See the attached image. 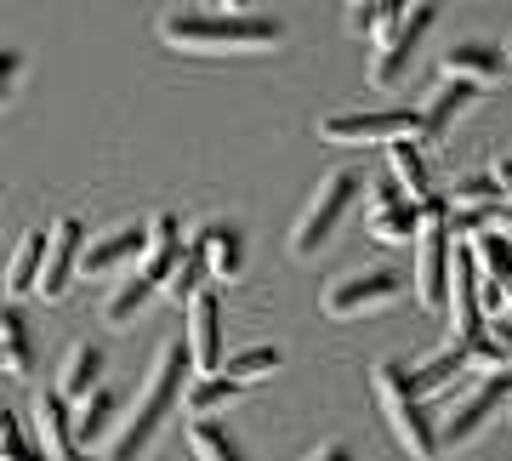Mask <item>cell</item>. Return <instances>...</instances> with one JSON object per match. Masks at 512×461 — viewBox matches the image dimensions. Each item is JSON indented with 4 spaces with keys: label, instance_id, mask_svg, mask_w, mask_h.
Instances as JSON below:
<instances>
[{
    "label": "cell",
    "instance_id": "cell-37",
    "mask_svg": "<svg viewBox=\"0 0 512 461\" xmlns=\"http://www.w3.org/2000/svg\"><path fill=\"white\" fill-rule=\"evenodd\" d=\"M490 228H495V234H501V240L512 245V211H495V217H490Z\"/></svg>",
    "mask_w": 512,
    "mask_h": 461
},
{
    "label": "cell",
    "instance_id": "cell-32",
    "mask_svg": "<svg viewBox=\"0 0 512 461\" xmlns=\"http://www.w3.org/2000/svg\"><path fill=\"white\" fill-rule=\"evenodd\" d=\"M29 456H35V450L23 439V422L12 410H0V461H29Z\"/></svg>",
    "mask_w": 512,
    "mask_h": 461
},
{
    "label": "cell",
    "instance_id": "cell-38",
    "mask_svg": "<svg viewBox=\"0 0 512 461\" xmlns=\"http://www.w3.org/2000/svg\"><path fill=\"white\" fill-rule=\"evenodd\" d=\"M222 6H228V12H245V0H222Z\"/></svg>",
    "mask_w": 512,
    "mask_h": 461
},
{
    "label": "cell",
    "instance_id": "cell-16",
    "mask_svg": "<svg viewBox=\"0 0 512 461\" xmlns=\"http://www.w3.org/2000/svg\"><path fill=\"white\" fill-rule=\"evenodd\" d=\"M194 240H200L205 279H211V285H228V279L245 268V245H239V228H228V222H205Z\"/></svg>",
    "mask_w": 512,
    "mask_h": 461
},
{
    "label": "cell",
    "instance_id": "cell-17",
    "mask_svg": "<svg viewBox=\"0 0 512 461\" xmlns=\"http://www.w3.org/2000/svg\"><path fill=\"white\" fill-rule=\"evenodd\" d=\"M103 388V348L97 342H74L69 359H63V370H57V399L63 405H80V399H92V393Z\"/></svg>",
    "mask_w": 512,
    "mask_h": 461
},
{
    "label": "cell",
    "instance_id": "cell-19",
    "mask_svg": "<svg viewBox=\"0 0 512 461\" xmlns=\"http://www.w3.org/2000/svg\"><path fill=\"white\" fill-rule=\"evenodd\" d=\"M387 166H393V177H399V194L410 205H433L439 194H433V177H427V160H421V148L404 137V143H387Z\"/></svg>",
    "mask_w": 512,
    "mask_h": 461
},
{
    "label": "cell",
    "instance_id": "cell-2",
    "mask_svg": "<svg viewBox=\"0 0 512 461\" xmlns=\"http://www.w3.org/2000/svg\"><path fill=\"white\" fill-rule=\"evenodd\" d=\"M160 40L177 52H256L279 40V23L251 12H183L160 23Z\"/></svg>",
    "mask_w": 512,
    "mask_h": 461
},
{
    "label": "cell",
    "instance_id": "cell-27",
    "mask_svg": "<svg viewBox=\"0 0 512 461\" xmlns=\"http://www.w3.org/2000/svg\"><path fill=\"white\" fill-rule=\"evenodd\" d=\"M171 302H194V291H205V257H200V240H188L183 245V257H177V268L165 274L160 285Z\"/></svg>",
    "mask_w": 512,
    "mask_h": 461
},
{
    "label": "cell",
    "instance_id": "cell-13",
    "mask_svg": "<svg viewBox=\"0 0 512 461\" xmlns=\"http://www.w3.org/2000/svg\"><path fill=\"white\" fill-rule=\"evenodd\" d=\"M421 234V211L404 200L399 188H376V205H370V240L382 245H416Z\"/></svg>",
    "mask_w": 512,
    "mask_h": 461
},
{
    "label": "cell",
    "instance_id": "cell-11",
    "mask_svg": "<svg viewBox=\"0 0 512 461\" xmlns=\"http://www.w3.org/2000/svg\"><path fill=\"white\" fill-rule=\"evenodd\" d=\"M188 365L200 376H217L222 365V308H217V291H194L188 302Z\"/></svg>",
    "mask_w": 512,
    "mask_h": 461
},
{
    "label": "cell",
    "instance_id": "cell-20",
    "mask_svg": "<svg viewBox=\"0 0 512 461\" xmlns=\"http://www.w3.org/2000/svg\"><path fill=\"white\" fill-rule=\"evenodd\" d=\"M35 348H29V325L12 302H0V376H29Z\"/></svg>",
    "mask_w": 512,
    "mask_h": 461
},
{
    "label": "cell",
    "instance_id": "cell-25",
    "mask_svg": "<svg viewBox=\"0 0 512 461\" xmlns=\"http://www.w3.org/2000/svg\"><path fill=\"white\" fill-rule=\"evenodd\" d=\"M40 262H46V228H29L18 245V257H12V268H6V291L12 296H29L40 279Z\"/></svg>",
    "mask_w": 512,
    "mask_h": 461
},
{
    "label": "cell",
    "instance_id": "cell-29",
    "mask_svg": "<svg viewBox=\"0 0 512 461\" xmlns=\"http://www.w3.org/2000/svg\"><path fill=\"white\" fill-rule=\"evenodd\" d=\"M444 205H450V211H478V217L507 211V205H501V188H495V177H467V183H456Z\"/></svg>",
    "mask_w": 512,
    "mask_h": 461
},
{
    "label": "cell",
    "instance_id": "cell-24",
    "mask_svg": "<svg viewBox=\"0 0 512 461\" xmlns=\"http://www.w3.org/2000/svg\"><path fill=\"white\" fill-rule=\"evenodd\" d=\"M154 291H160V285H154V279H143L137 268H131V274L114 285V296L103 302V325H131V319L148 308V296H154Z\"/></svg>",
    "mask_w": 512,
    "mask_h": 461
},
{
    "label": "cell",
    "instance_id": "cell-31",
    "mask_svg": "<svg viewBox=\"0 0 512 461\" xmlns=\"http://www.w3.org/2000/svg\"><path fill=\"white\" fill-rule=\"evenodd\" d=\"M410 6H416V0H370V40L382 46V40L410 18Z\"/></svg>",
    "mask_w": 512,
    "mask_h": 461
},
{
    "label": "cell",
    "instance_id": "cell-12",
    "mask_svg": "<svg viewBox=\"0 0 512 461\" xmlns=\"http://www.w3.org/2000/svg\"><path fill=\"white\" fill-rule=\"evenodd\" d=\"M35 456L40 461H80L86 456L74 444V416L57 393H35Z\"/></svg>",
    "mask_w": 512,
    "mask_h": 461
},
{
    "label": "cell",
    "instance_id": "cell-14",
    "mask_svg": "<svg viewBox=\"0 0 512 461\" xmlns=\"http://www.w3.org/2000/svg\"><path fill=\"white\" fill-rule=\"evenodd\" d=\"M143 257V228L137 222H120V228H109L103 240H92L86 251H80V274L97 279V274H114V268H126V262Z\"/></svg>",
    "mask_w": 512,
    "mask_h": 461
},
{
    "label": "cell",
    "instance_id": "cell-21",
    "mask_svg": "<svg viewBox=\"0 0 512 461\" xmlns=\"http://www.w3.org/2000/svg\"><path fill=\"white\" fill-rule=\"evenodd\" d=\"M109 439H114V393L97 388L92 399H80V410H74V444L80 450H103Z\"/></svg>",
    "mask_w": 512,
    "mask_h": 461
},
{
    "label": "cell",
    "instance_id": "cell-26",
    "mask_svg": "<svg viewBox=\"0 0 512 461\" xmlns=\"http://www.w3.org/2000/svg\"><path fill=\"white\" fill-rule=\"evenodd\" d=\"M228 399H239V382H228V376H200V382H188L183 388V405L194 422H211Z\"/></svg>",
    "mask_w": 512,
    "mask_h": 461
},
{
    "label": "cell",
    "instance_id": "cell-22",
    "mask_svg": "<svg viewBox=\"0 0 512 461\" xmlns=\"http://www.w3.org/2000/svg\"><path fill=\"white\" fill-rule=\"evenodd\" d=\"M461 370H467V348H439L433 359H421L410 370V388H416V399H433V393H444L456 382Z\"/></svg>",
    "mask_w": 512,
    "mask_h": 461
},
{
    "label": "cell",
    "instance_id": "cell-3",
    "mask_svg": "<svg viewBox=\"0 0 512 461\" xmlns=\"http://www.w3.org/2000/svg\"><path fill=\"white\" fill-rule=\"evenodd\" d=\"M370 388H376V405H382L393 439L410 450V461H439V422L427 416V399H416L410 370L399 359H382V365H370Z\"/></svg>",
    "mask_w": 512,
    "mask_h": 461
},
{
    "label": "cell",
    "instance_id": "cell-18",
    "mask_svg": "<svg viewBox=\"0 0 512 461\" xmlns=\"http://www.w3.org/2000/svg\"><path fill=\"white\" fill-rule=\"evenodd\" d=\"M501 63L507 57L501 52H490V46H478V40H461V46H450L444 52V80H461V86H490L495 74H501Z\"/></svg>",
    "mask_w": 512,
    "mask_h": 461
},
{
    "label": "cell",
    "instance_id": "cell-10",
    "mask_svg": "<svg viewBox=\"0 0 512 461\" xmlns=\"http://www.w3.org/2000/svg\"><path fill=\"white\" fill-rule=\"evenodd\" d=\"M80 251H86V228L74 217H57L46 228V262H40V279H35V296L57 302V296L69 291V279L80 274Z\"/></svg>",
    "mask_w": 512,
    "mask_h": 461
},
{
    "label": "cell",
    "instance_id": "cell-15",
    "mask_svg": "<svg viewBox=\"0 0 512 461\" xmlns=\"http://www.w3.org/2000/svg\"><path fill=\"white\" fill-rule=\"evenodd\" d=\"M177 257H183V228H177L171 211H160V217L143 228V257H137V274L154 279V285H165V274L177 268Z\"/></svg>",
    "mask_w": 512,
    "mask_h": 461
},
{
    "label": "cell",
    "instance_id": "cell-34",
    "mask_svg": "<svg viewBox=\"0 0 512 461\" xmlns=\"http://www.w3.org/2000/svg\"><path fill=\"white\" fill-rule=\"evenodd\" d=\"M490 336H495V353H501V370L512 376V325H501V319H495Z\"/></svg>",
    "mask_w": 512,
    "mask_h": 461
},
{
    "label": "cell",
    "instance_id": "cell-36",
    "mask_svg": "<svg viewBox=\"0 0 512 461\" xmlns=\"http://www.w3.org/2000/svg\"><path fill=\"white\" fill-rule=\"evenodd\" d=\"M302 461H353V450H348V444H319V450L302 456Z\"/></svg>",
    "mask_w": 512,
    "mask_h": 461
},
{
    "label": "cell",
    "instance_id": "cell-1",
    "mask_svg": "<svg viewBox=\"0 0 512 461\" xmlns=\"http://www.w3.org/2000/svg\"><path fill=\"white\" fill-rule=\"evenodd\" d=\"M188 348L183 342H165L160 359H154V370H148V388L137 393V405H131L126 422H114V439L103 444V461H143L148 450H154V439H160L165 416H171V405L183 399V376H188Z\"/></svg>",
    "mask_w": 512,
    "mask_h": 461
},
{
    "label": "cell",
    "instance_id": "cell-30",
    "mask_svg": "<svg viewBox=\"0 0 512 461\" xmlns=\"http://www.w3.org/2000/svg\"><path fill=\"white\" fill-rule=\"evenodd\" d=\"M279 370V348H245V353H234V359H222L217 365V376H228V382H256V376H274Z\"/></svg>",
    "mask_w": 512,
    "mask_h": 461
},
{
    "label": "cell",
    "instance_id": "cell-35",
    "mask_svg": "<svg viewBox=\"0 0 512 461\" xmlns=\"http://www.w3.org/2000/svg\"><path fill=\"white\" fill-rule=\"evenodd\" d=\"M490 177H495V188H501V205L512 211V160H501V166H495Z\"/></svg>",
    "mask_w": 512,
    "mask_h": 461
},
{
    "label": "cell",
    "instance_id": "cell-40",
    "mask_svg": "<svg viewBox=\"0 0 512 461\" xmlns=\"http://www.w3.org/2000/svg\"><path fill=\"white\" fill-rule=\"evenodd\" d=\"M501 57H507V63H512V46H507V52H501Z\"/></svg>",
    "mask_w": 512,
    "mask_h": 461
},
{
    "label": "cell",
    "instance_id": "cell-28",
    "mask_svg": "<svg viewBox=\"0 0 512 461\" xmlns=\"http://www.w3.org/2000/svg\"><path fill=\"white\" fill-rule=\"evenodd\" d=\"M188 450H194V461H245L239 439L228 433V427H217V422H194L188 427Z\"/></svg>",
    "mask_w": 512,
    "mask_h": 461
},
{
    "label": "cell",
    "instance_id": "cell-7",
    "mask_svg": "<svg viewBox=\"0 0 512 461\" xmlns=\"http://www.w3.org/2000/svg\"><path fill=\"white\" fill-rule=\"evenodd\" d=\"M433 18H439V6H433V0H416L410 18L376 46V63H370V86H376V92H387V86H399L404 80V69L416 63V52H421V40H427V29H433Z\"/></svg>",
    "mask_w": 512,
    "mask_h": 461
},
{
    "label": "cell",
    "instance_id": "cell-6",
    "mask_svg": "<svg viewBox=\"0 0 512 461\" xmlns=\"http://www.w3.org/2000/svg\"><path fill=\"white\" fill-rule=\"evenodd\" d=\"M325 143H416L421 114L416 109H353V114H325L319 120Z\"/></svg>",
    "mask_w": 512,
    "mask_h": 461
},
{
    "label": "cell",
    "instance_id": "cell-23",
    "mask_svg": "<svg viewBox=\"0 0 512 461\" xmlns=\"http://www.w3.org/2000/svg\"><path fill=\"white\" fill-rule=\"evenodd\" d=\"M473 86H461V80H444L439 92L427 97V109H421V137H444L450 131V120H456L467 103H473Z\"/></svg>",
    "mask_w": 512,
    "mask_h": 461
},
{
    "label": "cell",
    "instance_id": "cell-4",
    "mask_svg": "<svg viewBox=\"0 0 512 461\" xmlns=\"http://www.w3.org/2000/svg\"><path fill=\"white\" fill-rule=\"evenodd\" d=\"M353 200H359V171H348V166L330 171L325 183L313 188L308 211L296 217V234H291V251H296V257H319V251L336 240V228L348 222Z\"/></svg>",
    "mask_w": 512,
    "mask_h": 461
},
{
    "label": "cell",
    "instance_id": "cell-9",
    "mask_svg": "<svg viewBox=\"0 0 512 461\" xmlns=\"http://www.w3.org/2000/svg\"><path fill=\"white\" fill-rule=\"evenodd\" d=\"M467 257H473V274H478V308H484V319L512 308V245L495 228H484V234L467 240Z\"/></svg>",
    "mask_w": 512,
    "mask_h": 461
},
{
    "label": "cell",
    "instance_id": "cell-8",
    "mask_svg": "<svg viewBox=\"0 0 512 461\" xmlns=\"http://www.w3.org/2000/svg\"><path fill=\"white\" fill-rule=\"evenodd\" d=\"M501 405H512V376L507 370H495V376H484L467 399H461L450 416L439 422V450H456V444H467V439H478L484 433V422H490Z\"/></svg>",
    "mask_w": 512,
    "mask_h": 461
},
{
    "label": "cell",
    "instance_id": "cell-5",
    "mask_svg": "<svg viewBox=\"0 0 512 461\" xmlns=\"http://www.w3.org/2000/svg\"><path fill=\"white\" fill-rule=\"evenodd\" d=\"M399 296H404L399 268H359V274H342L336 285H325V314L330 319H365L376 308H393Z\"/></svg>",
    "mask_w": 512,
    "mask_h": 461
},
{
    "label": "cell",
    "instance_id": "cell-39",
    "mask_svg": "<svg viewBox=\"0 0 512 461\" xmlns=\"http://www.w3.org/2000/svg\"><path fill=\"white\" fill-rule=\"evenodd\" d=\"M0 296H6V274H0Z\"/></svg>",
    "mask_w": 512,
    "mask_h": 461
},
{
    "label": "cell",
    "instance_id": "cell-41",
    "mask_svg": "<svg viewBox=\"0 0 512 461\" xmlns=\"http://www.w3.org/2000/svg\"><path fill=\"white\" fill-rule=\"evenodd\" d=\"M29 461H40V456H29Z\"/></svg>",
    "mask_w": 512,
    "mask_h": 461
},
{
    "label": "cell",
    "instance_id": "cell-33",
    "mask_svg": "<svg viewBox=\"0 0 512 461\" xmlns=\"http://www.w3.org/2000/svg\"><path fill=\"white\" fill-rule=\"evenodd\" d=\"M18 74H23V57L12 52V46H0V109L12 103V92H18Z\"/></svg>",
    "mask_w": 512,
    "mask_h": 461
}]
</instances>
